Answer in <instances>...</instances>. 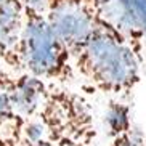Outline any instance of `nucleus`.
<instances>
[{
  "label": "nucleus",
  "instance_id": "obj_7",
  "mask_svg": "<svg viewBox=\"0 0 146 146\" xmlns=\"http://www.w3.org/2000/svg\"><path fill=\"white\" fill-rule=\"evenodd\" d=\"M52 88L53 85L27 72L13 74L10 84V100L13 112L21 120L35 117L48 101Z\"/></svg>",
  "mask_w": 146,
  "mask_h": 146
},
{
  "label": "nucleus",
  "instance_id": "obj_13",
  "mask_svg": "<svg viewBox=\"0 0 146 146\" xmlns=\"http://www.w3.org/2000/svg\"><path fill=\"white\" fill-rule=\"evenodd\" d=\"M19 146H58V145L53 141H37V143H27V145H21L19 143Z\"/></svg>",
  "mask_w": 146,
  "mask_h": 146
},
{
  "label": "nucleus",
  "instance_id": "obj_11",
  "mask_svg": "<svg viewBox=\"0 0 146 146\" xmlns=\"http://www.w3.org/2000/svg\"><path fill=\"white\" fill-rule=\"evenodd\" d=\"M24 10L34 11L39 15H45V7H47V0H21Z\"/></svg>",
  "mask_w": 146,
  "mask_h": 146
},
{
  "label": "nucleus",
  "instance_id": "obj_14",
  "mask_svg": "<svg viewBox=\"0 0 146 146\" xmlns=\"http://www.w3.org/2000/svg\"><path fill=\"white\" fill-rule=\"evenodd\" d=\"M0 71H8V69L5 68V64H3V61H2V58H0ZM10 72V71H8Z\"/></svg>",
  "mask_w": 146,
  "mask_h": 146
},
{
  "label": "nucleus",
  "instance_id": "obj_8",
  "mask_svg": "<svg viewBox=\"0 0 146 146\" xmlns=\"http://www.w3.org/2000/svg\"><path fill=\"white\" fill-rule=\"evenodd\" d=\"M13 74L8 71H0V133L19 132L23 120L13 112L10 100V84Z\"/></svg>",
  "mask_w": 146,
  "mask_h": 146
},
{
  "label": "nucleus",
  "instance_id": "obj_1",
  "mask_svg": "<svg viewBox=\"0 0 146 146\" xmlns=\"http://www.w3.org/2000/svg\"><path fill=\"white\" fill-rule=\"evenodd\" d=\"M141 61L124 37L100 23L82 50L72 58L74 77L84 85L112 100L132 95L141 79Z\"/></svg>",
  "mask_w": 146,
  "mask_h": 146
},
{
  "label": "nucleus",
  "instance_id": "obj_3",
  "mask_svg": "<svg viewBox=\"0 0 146 146\" xmlns=\"http://www.w3.org/2000/svg\"><path fill=\"white\" fill-rule=\"evenodd\" d=\"M18 53L21 72L39 77L50 85H63L74 79L72 58L43 15L24 10Z\"/></svg>",
  "mask_w": 146,
  "mask_h": 146
},
{
  "label": "nucleus",
  "instance_id": "obj_12",
  "mask_svg": "<svg viewBox=\"0 0 146 146\" xmlns=\"http://www.w3.org/2000/svg\"><path fill=\"white\" fill-rule=\"evenodd\" d=\"M0 146H19V132L0 133Z\"/></svg>",
  "mask_w": 146,
  "mask_h": 146
},
{
  "label": "nucleus",
  "instance_id": "obj_15",
  "mask_svg": "<svg viewBox=\"0 0 146 146\" xmlns=\"http://www.w3.org/2000/svg\"><path fill=\"white\" fill-rule=\"evenodd\" d=\"M145 60H146V52H145Z\"/></svg>",
  "mask_w": 146,
  "mask_h": 146
},
{
  "label": "nucleus",
  "instance_id": "obj_4",
  "mask_svg": "<svg viewBox=\"0 0 146 146\" xmlns=\"http://www.w3.org/2000/svg\"><path fill=\"white\" fill-rule=\"evenodd\" d=\"M43 16L71 58L80 52L100 24L92 0H47Z\"/></svg>",
  "mask_w": 146,
  "mask_h": 146
},
{
  "label": "nucleus",
  "instance_id": "obj_9",
  "mask_svg": "<svg viewBox=\"0 0 146 146\" xmlns=\"http://www.w3.org/2000/svg\"><path fill=\"white\" fill-rule=\"evenodd\" d=\"M104 124H106L108 135L111 137V140L129 132L133 127L129 104L122 103L120 100H111L104 111Z\"/></svg>",
  "mask_w": 146,
  "mask_h": 146
},
{
  "label": "nucleus",
  "instance_id": "obj_6",
  "mask_svg": "<svg viewBox=\"0 0 146 146\" xmlns=\"http://www.w3.org/2000/svg\"><path fill=\"white\" fill-rule=\"evenodd\" d=\"M24 7L21 0H0V58L11 74H19V39Z\"/></svg>",
  "mask_w": 146,
  "mask_h": 146
},
{
  "label": "nucleus",
  "instance_id": "obj_2",
  "mask_svg": "<svg viewBox=\"0 0 146 146\" xmlns=\"http://www.w3.org/2000/svg\"><path fill=\"white\" fill-rule=\"evenodd\" d=\"M53 141L58 146H96L90 104L80 95L53 85L48 101L35 117L23 120L19 143Z\"/></svg>",
  "mask_w": 146,
  "mask_h": 146
},
{
  "label": "nucleus",
  "instance_id": "obj_10",
  "mask_svg": "<svg viewBox=\"0 0 146 146\" xmlns=\"http://www.w3.org/2000/svg\"><path fill=\"white\" fill-rule=\"evenodd\" d=\"M109 146H146V143H145L143 133L138 129L132 127L129 132L122 133V135H119L116 138H112Z\"/></svg>",
  "mask_w": 146,
  "mask_h": 146
},
{
  "label": "nucleus",
  "instance_id": "obj_5",
  "mask_svg": "<svg viewBox=\"0 0 146 146\" xmlns=\"http://www.w3.org/2000/svg\"><path fill=\"white\" fill-rule=\"evenodd\" d=\"M100 23L124 37L138 60L145 63L146 0H92Z\"/></svg>",
  "mask_w": 146,
  "mask_h": 146
}]
</instances>
